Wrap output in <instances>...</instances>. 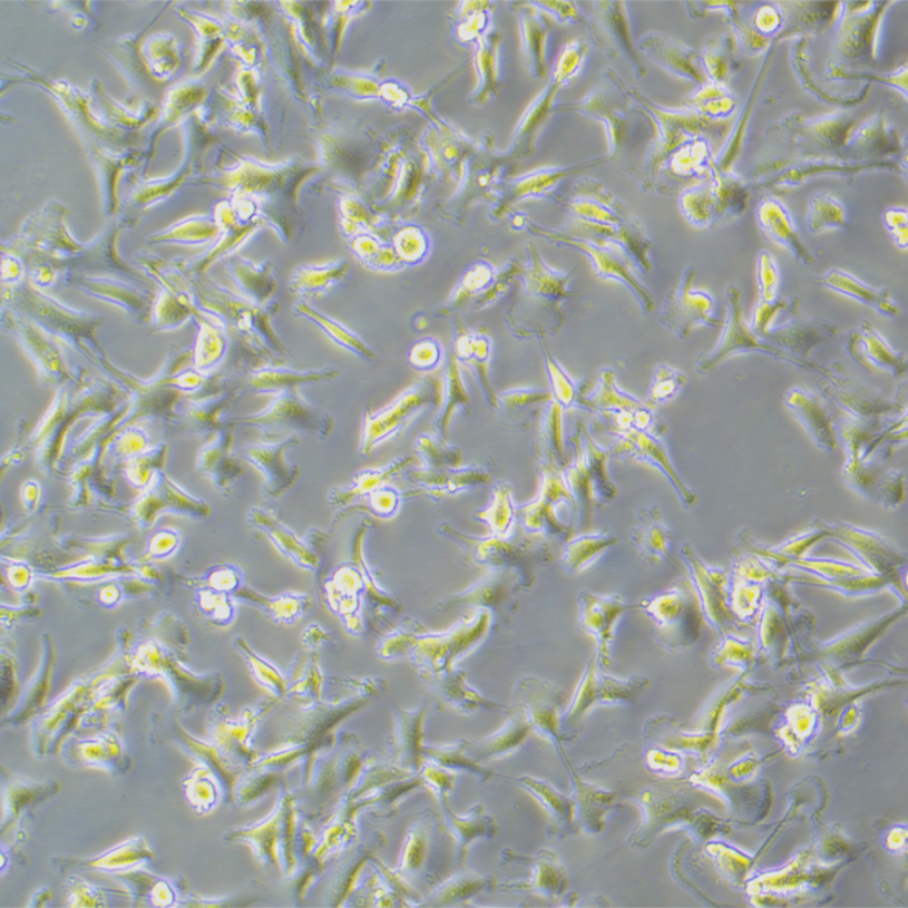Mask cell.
<instances>
[{"mask_svg":"<svg viewBox=\"0 0 908 908\" xmlns=\"http://www.w3.org/2000/svg\"><path fill=\"white\" fill-rule=\"evenodd\" d=\"M494 624L487 609L475 611L443 633H429L421 623L408 621L383 642L381 655L387 660L407 655L427 678L435 680L451 673L455 663L480 645Z\"/></svg>","mask_w":908,"mask_h":908,"instance_id":"1","label":"cell"},{"mask_svg":"<svg viewBox=\"0 0 908 908\" xmlns=\"http://www.w3.org/2000/svg\"><path fill=\"white\" fill-rule=\"evenodd\" d=\"M438 533L457 544L469 564L516 573L524 593L535 588L539 570L554 557L547 539L529 536L518 525L505 537L469 535L449 523H441Z\"/></svg>","mask_w":908,"mask_h":908,"instance_id":"2","label":"cell"},{"mask_svg":"<svg viewBox=\"0 0 908 908\" xmlns=\"http://www.w3.org/2000/svg\"><path fill=\"white\" fill-rule=\"evenodd\" d=\"M442 390V380L426 375L404 389L384 409L363 411L359 453L371 456L381 445L407 430L419 414L429 409H439Z\"/></svg>","mask_w":908,"mask_h":908,"instance_id":"3","label":"cell"},{"mask_svg":"<svg viewBox=\"0 0 908 908\" xmlns=\"http://www.w3.org/2000/svg\"><path fill=\"white\" fill-rule=\"evenodd\" d=\"M539 471L538 496L516 509L518 526L529 536L567 540L575 536L576 526L562 519V510L566 508L575 524L576 500L568 490L562 469L539 465Z\"/></svg>","mask_w":908,"mask_h":908,"instance_id":"4","label":"cell"},{"mask_svg":"<svg viewBox=\"0 0 908 908\" xmlns=\"http://www.w3.org/2000/svg\"><path fill=\"white\" fill-rule=\"evenodd\" d=\"M726 319L723 324L719 343L709 353H703L697 358L696 370L700 373H710L717 369L721 363L733 355L759 353L773 359L785 361L790 365L812 371L806 363L795 360L780 349L761 340L744 320L742 291L736 285H730L725 290Z\"/></svg>","mask_w":908,"mask_h":908,"instance_id":"5","label":"cell"},{"mask_svg":"<svg viewBox=\"0 0 908 908\" xmlns=\"http://www.w3.org/2000/svg\"><path fill=\"white\" fill-rule=\"evenodd\" d=\"M236 422L264 431L302 432L320 440H328L336 427L329 412L303 397L301 388L275 394L267 409L236 419Z\"/></svg>","mask_w":908,"mask_h":908,"instance_id":"6","label":"cell"},{"mask_svg":"<svg viewBox=\"0 0 908 908\" xmlns=\"http://www.w3.org/2000/svg\"><path fill=\"white\" fill-rule=\"evenodd\" d=\"M529 258L530 263L526 269L520 265L519 272V275L524 277L525 282L524 300H521V303L516 306L515 310L508 311V313L510 312L508 323L510 328H512L518 324L528 312L533 313L530 318L540 312L543 315L551 318L553 323L557 328H560V324L564 323L562 304L564 303V299L568 296L567 285L569 283V275L549 267V265L540 258L537 250L533 245H529Z\"/></svg>","mask_w":908,"mask_h":908,"instance_id":"7","label":"cell"},{"mask_svg":"<svg viewBox=\"0 0 908 908\" xmlns=\"http://www.w3.org/2000/svg\"><path fill=\"white\" fill-rule=\"evenodd\" d=\"M695 270L684 271L678 286L665 297L660 321L680 340H686L701 326L720 329L723 323L716 316V300L709 291L694 289Z\"/></svg>","mask_w":908,"mask_h":908,"instance_id":"8","label":"cell"},{"mask_svg":"<svg viewBox=\"0 0 908 908\" xmlns=\"http://www.w3.org/2000/svg\"><path fill=\"white\" fill-rule=\"evenodd\" d=\"M530 228L541 236L549 237L553 242L582 250L592 258L597 275L605 279V281L622 283L632 291L642 311L646 314L653 312L655 306L654 297L651 291L637 281L632 270L634 263L627 257L622 247L609 243H594L583 240V237L545 231L537 226Z\"/></svg>","mask_w":908,"mask_h":908,"instance_id":"9","label":"cell"},{"mask_svg":"<svg viewBox=\"0 0 908 908\" xmlns=\"http://www.w3.org/2000/svg\"><path fill=\"white\" fill-rule=\"evenodd\" d=\"M523 592L520 578L510 570H490L487 576L475 582L463 592L443 598L437 605L440 612L460 607H475L492 613L497 619L508 622L518 609V596Z\"/></svg>","mask_w":908,"mask_h":908,"instance_id":"10","label":"cell"},{"mask_svg":"<svg viewBox=\"0 0 908 908\" xmlns=\"http://www.w3.org/2000/svg\"><path fill=\"white\" fill-rule=\"evenodd\" d=\"M823 377H826L821 384L823 396L850 417L878 419L886 414L901 413L905 409L901 400L890 399L876 388L861 383L851 377L840 362L828 368Z\"/></svg>","mask_w":908,"mask_h":908,"instance_id":"11","label":"cell"},{"mask_svg":"<svg viewBox=\"0 0 908 908\" xmlns=\"http://www.w3.org/2000/svg\"><path fill=\"white\" fill-rule=\"evenodd\" d=\"M578 625L583 633L595 638L598 666L603 670L611 665V653L616 636V627L627 612L638 609L628 605L617 594L599 595L582 590L577 598Z\"/></svg>","mask_w":908,"mask_h":908,"instance_id":"12","label":"cell"},{"mask_svg":"<svg viewBox=\"0 0 908 908\" xmlns=\"http://www.w3.org/2000/svg\"><path fill=\"white\" fill-rule=\"evenodd\" d=\"M838 333V328L829 321L802 319L799 312H794L788 323L768 329L762 340L806 363L816 373L826 375L828 368L810 359V352L818 344L834 340Z\"/></svg>","mask_w":908,"mask_h":908,"instance_id":"13","label":"cell"},{"mask_svg":"<svg viewBox=\"0 0 908 908\" xmlns=\"http://www.w3.org/2000/svg\"><path fill=\"white\" fill-rule=\"evenodd\" d=\"M403 478L413 490L403 498L424 497L441 500L458 496L491 482V473L477 466L430 470L422 467L404 470Z\"/></svg>","mask_w":908,"mask_h":908,"instance_id":"14","label":"cell"},{"mask_svg":"<svg viewBox=\"0 0 908 908\" xmlns=\"http://www.w3.org/2000/svg\"><path fill=\"white\" fill-rule=\"evenodd\" d=\"M644 684V681L632 677L627 680L609 676L604 673L593 658L578 683L575 695L567 710L568 722L580 719L585 712L596 705H609L632 697Z\"/></svg>","mask_w":908,"mask_h":908,"instance_id":"15","label":"cell"},{"mask_svg":"<svg viewBox=\"0 0 908 908\" xmlns=\"http://www.w3.org/2000/svg\"><path fill=\"white\" fill-rule=\"evenodd\" d=\"M300 443L296 435L274 442L251 445L245 457L263 475L264 492L277 499L291 490L301 478L302 469L290 463L286 453Z\"/></svg>","mask_w":908,"mask_h":908,"instance_id":"16","label":"cell"},{"mask_svg":"<svg viewBox=\"0 0 908 908\" xmlns=\"http://www.w3.org/2000/svg\"><path fill=\"white\" fill-rule=\"evenodd\" d=\"M847 353L866 371H886L896 379L907 372L906 355L894 349L868 320L851 331L847 340Z\"/></svg>","mask_w":908,"mask_h":908,"instance_id":"17","label":"cell"},{"mask_svg":"<svg viewBox=\"0 0 908 908\" xmlns=\"http://www.w3.org/2000/svg\"><path fill=\"white\" fill-rule=\"evenodd\" d=\"M612 457H624L638 460L660 469L670 482L675 487L682 501L691 505L694 501L693 494L683 484L676 472L672 460H670L664 443L658 436L652 432L628 430L618 437L616 443L611 447Z\"/></svg>","mask_w":908,"mask_h":908,"instance_id":"18","label":"cell"},{"mask_svg":"<svg viewBox=\"0 0 908 908\" xmlns=\"http://www.w3.org/2000/svg\"><path fill=\"white\" fill-rule=\"evenodd\" d=\"M564 693L554 684L537 677H524L515 691V704L521 706L534 729L553 739L558 738L557 712Z\"/></svg>","mask_w":908,"mask_h":908,"instance_id":"19","label":"cell"},{"mask_svg":"<svg viewBox=\"0 0 908 908\" xmlns=\"http://www.w3.org/2000/svg\"><path fill=\"white\" fill-rule=\"evenodd\" d=\"M818 284L829 289L838 295L857 301L879 315L896 319L901 315V306L894 300L891 291L883 287H876L865 283L849 272L832 269L818 279Z\"/></svg>","mask_w":908,"mask_h":908,"instance_id":"20","label":"cell"},{"mask_svg":"<svg viewBox=\"0 0 908 908\" xmlns=\"http://www.w3.org/2000/svg\"><path fill=\"white\" fill-rule=\"evenodd\" d=\"M756 221L762 232L772 242L784 247L799 262L810 265L814 262L788 209L779 199L767 197L756 209Z\"/></svg>","mask_w":908,"mask_h":908,"instance_id":"21","label":"cell"},{"mask_svg":"<svg viewBox=\"0 0 908 908\" xmlns=\"http://www.w3.org/2000/svg\"><path fill=\"white\" fill-rule=\"evenodd\" d=\"M787 408L799 419L810 438L821 450H837V439L832 419L821 400L801 387L791 388L784 399Z\"/></svg>","mask_w":908,"mask_h":908,"instance_id":"22","label":"cell"},{"mask_svg":"<svg viewBox=\"0 0 908 908\" xmlns=\"http://www.w3.org/2000/svg\"><path fill=\"white\" fill-rule=\"evenodd\" d=\"M455 358L459 363H465L475 377H477L487 403L497 409V393L490 382V360L492 354V342L488 334L481 331H472L458 324L455 338Z\"/></svg>","mask_w":908,"mask_h":908,"instance_id":"23","label":"cell"},{"mask_svg":"<svg viewBox=\"0 0 908 908\" xmlns=\"http://www.w3.org/2000/svg\"><path fill=\"white\" fill-rule=\"evenodd\" d=\"M412 457H399L382 468L365 469L357 472L351 484L334 487L329 494V506L333 509H346L358 501L368 499L374 491L388 485L391 479L413 465Z\"/></svg>","mask_w":908,"mask_h":908,"instance_id":"24","label":"cell"},{"mask_svg":"<svg viewBox=\"0 0 908 908\" xmlns=\"http://www.w3.org/2000/svg\"><path fill=\"white\" fill-rule=\"evenodd\" d=\"M248 521L267 535L279 551L293 564L304 570L313 573L319 570L321 560L311 545L304 543L292 529L279 521L273 514L254 509L248 514Z\"/></svg>","mask_w":908,"mask_h":908,"instance_id":"25","label":"cell"},{"mask_svg":"<svg viewBox=\"0 0 908 908\" xmlns=\"http://www.w3.org/2000/svg\"><path fill=\"white\" fill-rule=\"evenodd\" d=\"M336 368L296 370L282 367H264L250 375L248 384L258 394H279L303 385L324 384L338 380Z\"/></svg>","mask_w":908,"mask_h":908,"instance_id":"26","label":"cell"},{"mask_svg":"<svg viewBox=\"0 0 908 908\" xmlns=\"http://www.w3.org/2000/svg\"><path fill=\"white\" fill-rule=\"evenodd\" d=\"M632 543L639 557L648 565L670 560L672 533L664 525L658 508L641 509L632 530Z\"/></svg>","mask_w":908,"mask_h":908,"instance_id":"27","label":"cell"},{"mask_svg":"<svg viewBox=\"0 0 908 908\" xmlns=\"http://www.w3.org/2000/svg\"><path fill=\"white\" fill-rule=\"evenodd\" d=\"M293 313L301 319L309 320L331 342L343 348L345 352L363 361L373 362L377 360L373 349L357 332L342 324L341 321L316 310L311 303L306 301L297 302L293 305Z\"/></svg>","mask_w":908,"mask_h":908,"instance_id":"28","label":"cell"},{"mask_svg":"<svg viewBox=\"0 0 908 908\" xmlns=\"http://www.w3.org/2000/svg\"><path fill=\"white\" fill-rule=\"evenodd\" d=\"M642 49L651 56L652 60L668 69L670 72L704 84L705 78L695 64L696 53L689 47L680 45L678 41L661 35H652L642 40Z\"/></svg>","mask_w":908,"mask_h":908,"instance_id":"29","label":"cell"},{"mask_svg":"<svg viewBox=\"0 0 908 908\" xmlns=\"http://www.w3.org/2000/svg\"><path fill=\"white\" fill-rule=\"evenodd\" d=\"M617 543V537L608 530H598V533L588 530V533L572 536L566 540L562 554V567L568 575H579Z\"/></svg>","mask_w":908,"mask_h":908,"instance_id":"30","label":"cell"},{"mask_svg":"<svg viewBox=\"0 0 908 908\" xmlns=\"http://www.w3.org/2000/svg\"><path fill=\"white\" fill-rule=\"evenodd\" d=\"M565 412L562 404L554 400L544 411L538 435L539 465L553 466L562 470L567 467Z\"/></svg>","mask_w":908,"mask_h":908,"instance_id":"31","label":"cell"},{"mask_svg":"<svg viewBox=\"0 0 908 908\" xmlns=\"http://www.w3.org/2000/svg\"><path fill=\"white\" fill-rule=\"evenodd\" d=\"M680 207L684 218L695 228H711L720 219H724L716 182L684 191L680 198Z\"/></svg>","mask_w":908,"mask_h":908,"instance_id":"32","label":"cell"},{"mask_svg":"<svg viewBox=\"0 0 908 908\" xmlns=\"http://www.w3.org/2000/svg\"><path fill=\"white\" fill-rule=\"evenodd\" d=\"M442 381V401L432 426H435L436 436L447 440L453 417L458 411L467 410L470 404V397L463 381L462 371H460V363L455 355L446 368Z\"/></svg>","mask_w":908,"mask_h":908,"instance_id":"33","label":"cell"},{"mask_svg":"<svg viewBox=\"0 0 908 908\" xmlns=\"http://www.w3.org/2000/svg\"><path fill=\"white\" fill-rule=\"evenodd\" d=\"M514 488L505 481H498L492 487L490 505L482 510L473 512V519L482 523L490 529V535L509 536L518 525L516 519Z\"/></svg>","mask_w":908,"mask_h":908,"instance_id":"34","label":"cell"},{"mask_svg":"<svg viewBox=\"0 0 908 908\" xmlns=\"http://www.w3.org/2000/svg\"><path fill=\"white\" fill-rule=\"evenodd\" d=\"M325 586L330 608L341 616L352 617V621L359 619L357 617L360 606L359 594L367 588L363 573L354 567L343 566L334 572L333 578Z\"/></svg>","mask_w":908,"mask_h":908,"instance_id":"35","label":"cell"},{"mask_svg":"<svg viewBox=\"0 0 908 908\" xmlns=\"http://www.w3.org/2000/svg\"><path fill=\"white\" fill-rule=\"evenodd\" d=\"M582 400H584V404L588 410L596 413L637 410L647 404L618 387L616 373L611 369H604L599 372V382L596 390L592 394L583 397Z\"/></svg>","mask_w":908,"mask_h":908,"instance_id":"36","label":"cell"},{"mask_svg":"<svg viewBox=\"0 0 908 908\" xmlns=\"http://www.w3.org/2000/svg\"><path fill=\"white\" fill-rule=\"evenodd\" d=\"M496 272L486 263L475 265L460 281L459 285L437 310L438 316H450L463 306L473 303L495 281Z\"/></svg>","mask_w":908,"mask_h":908,"instance_id":"37","label":"cell"},{"mask_svg":"<svg viewBox=\"0 0 908 908\" xmlns=\"http://www.w3.org/2000/svg\"><path fill=\"white\" fill-rule=\"evenodd\" d=\"M847 225V208L833 194L822 192L810 197L807 208V228L810 233L842 230Z\"/></svg>","mask_w":908,"mask_h":908,"instance_id":"38","label":"cell"},{"mask_svg":"<svg viewBox=\"0 0 908 908\" xmlns=\"http://www.w3.org/2000/svg\"><path fill=\"white\" fill-rule=\"evenodd\" d=\"M344 264H330L324 267H304L293 274L290 289L302 299H318L336 286L344 275Z\"/></svg>","mask_w":908,"mask_h":908,"instance_id":"39","label":"cell"},{"mask_svg":"<svg viewBox=\"0 0 908 908\" xmlns=\"http://www.w3.org/2000/svg\"><path fill=\"white\" fill-rule=\"evenodd\" d=\"M237 597L253 601L254 604L261 605L276 623L286 625L297 623L312 609V599L304 594L289 593L270 598L251 590H243Z\"/></svg>","mask_w":908,"mask_h":908,"instance_id":"40","label":"cell"},{"mask_svg":"<svg viewBox=\"0 0 908 908\" xmlns=\"http://www.w3.org/2000/svg\"><path fill=\"white\" fill-rule=\"evenodd\" d=\"M510 710L514 714L505 729L496 735L482 740L477 751H475L480 759L499 756L501 753L509 752L520 745L529 732L534 730L533 723H530L526 711L521 706L515 704Z\"/></svg>","mask_w":908,"mask_h":908,"instance_id":"41","label":"cell"},{"mask_svg":"<svg viewBox=\"0 0 908 908\" xmlns=\"http://www.w3.org/2000/svg\"><path fill=\"white\" fill-rule=\"evenodd\" d=\"M231 446L232 437L225 432L209 446L206 455V469L223 491L230 490L233 482L244 472L241 463L234 458Z\"/></svg>","mask_w":908,"mask_h":908,"instance_id":"42","label":"cell"},{"mask_svg":"<svg viewBox=\"0 0 908 908\" xmlns=\"http://www.w3.org/2000/svg\"><path fill=\"white\" fill-rule=\"evenodd\" d=\"M413 450L421 458L422 468L441 470L462 467V451L438 436H419L414 441Z\"/></svg>","mask_w":908,"mask_h":908,"instance_id":"43","label":"cell"},{"mask_svg":"<svg viewBox=\"0 0 908 908\" xmlns=\"http://www.w3.org/2000/svg\"><path fill=\"white\" fill-rule=\"evenodd\" d=\"M878 19L879 11L871 16V12H861V10L846 18L841 28L840 50L856 56L862 49L868 48L866 45H871L873 28Z\"/></svg>","mask_w":908,"mask_h":908,"instance_id":"44","label":"cell"},{"mask_svg":"<svg viewBox=\"0 0 908 908\" xmlns=\"http://www.w3.org/2000/svg\"><path fill=\"white\" fill-rule=\"evenodd\" d=\"M519 781L527 790L534 792L533 794H535L545 809H547L550 817L556 819L555 823L558 829L566 827L568 830L572 827L575 810H573V802L569 799L556 792L548 782L530 778H524Z\"/></svg>","mask_w":908,"mask_h":908,"instance_id":"45","label":"cell"},{"mask_svg":"<svg viewBox=\"0 0 908 908\" xmlns=\"http://www.w3.org/2000/svg\"><path fill=\"white\" fill-rule=\"evenodd\" d=\"M687 382L686 373L662 363L654 370L646 403L653 409L674 400Z\"/></svg>","mask_w":908,"mask_h":908,"instance_id":"46","label":"cell"},{"mask_svg":"<svg viewBox=\"0 0 908 908\" xmlns=\"http://www.w3.org/2000/svg\"><path fill=\"white\" fill-rule=\"evenodd\" d=\"M693 105L700 109L701 116L712 118L729 117L735 107L732 95L726 92L723 84H704L702 90L693 97Z\"/></svg>","mask_w":908,"mask_h":908,"instance_id":"47","label":"cell"},{"mask_svg":"<svg viewBox=\"0 0 908 908\" xmlns=\"http://www.w3.org/2000/svg\"><path fill=\"white\" fill-rule=\"evenodd\" d=\"M545 365H547L550 379L553 400L560 403L566 411L575 407L577 400L583 399L579 396L578 384L549 353H545Z\"/></svg>","mask_w":908,"mask_h":908,"instance_id":"48","label":"cell"},{"mask_svg":"<svg viewBox=\"0 0 908 908\" xmlns=\"http://www.w3.org/2000/svg\"><path fill=\"white\" fill-rule=\"evenodd\" d=\"M538 12L535 10L527 11L523 16V30L525 40V51L530 66H533L538 76L541 78L544 75V58L543 48L545 39V25L543 19H538Z\"/></svg>","mask_w":908,"mask_h":908,"instance_id":"49","label":"cell"},{"mask_svg":"<svg viewBox=\"0 0 908 908\" xmlns=\"http://www.w3.org/2000/svg\"><path fill=\"white\" fill-rule=\"evenodd\" d=\"M149 849L146 841L135 840L127 844H123L109 853L95 860L92 866L97 869L106 870H121L128 869V866L136 865L149 857Z\"/></svg>","mask_w":908,"mask_h":908,"instance_id":"50","label":"cell"},{"mask_svg":"<svg viewBox=\"0 0 908 908\" xmlns=\"http://www.w3.org/2000/svg\"><path fill=\"white\" fill-rule=\"evenodd\" d=\"M756 270L760 295L759 302L767 304L777 302L780 299L779 289L781 281L777 260L768 253V251L763 250L759 254Z\"/></svg>","mask_w":908,"mask_h":908,"instance_id":"51","label":"cell"},{"mask_svg":"<svg viewBox=\"0 0 908 908\" xmlns=\"http://www.w3.org/2000/svg\"><path fill=\"white\" fill-rule=\"evenodd\" d=\"M553 400L550 390L534 388H518L505 391L497 396L496 410H524L533 404L550 402Z\"/></svg>","mask_w":908,"mask_h":908,"instance_id":"52","label":"cell"},{"mask_svg":"<svg viewBox=\"0 0 908 908\" xmlns=\"http://www.w3.org/2000/svg\"><path fill=\"white\" fill-rule=\"evenodd\" d=\"M799 304V300L788 301L782 299H779L774 303L768 304L759 302L756 309L753 310L751 323L749 325L751 330L762 340L764 333L773 325V321L780 312H798Z\"/></svg>","mask_w":908,"mask_h":908,"instance_id":"53","label":"cell"},{"mask_svg":"<svg viewBox=\"0 0 908 908\" xmlns=\"http://www.w3.org/2000/svg\"><path fill=\"white\" fill-rule=\"evenodd\" d=\"M236 646L246 656V660L251 668H253L254 675L261 682V684H263L264 687L272 690L274 693L284 692V690L286 689L285 680L273 665L263 661L261 656L256 655V653L251 651L244 644L243 639H237Z\"/></svg>","mask_w":908,"mask_h":908,"instance_id":"54","label":"cell"},{"mask_svg":"<svg viewBox=\"0 0 908 908\" xmlns=\"http://www.w3.org/2000/svg\"><path fill=\"white\" fill-rule=\"evenodd\" d=\"M442 359V345L432 338L419 340L411 345L408 353L410 365L417 371H435Z\"/></svg>","mask_w":908,"mask_h":908,"instance_id":"55","label":"cell"},{"mask_svg":"<svg viewBox=\"0 0 908 908\" xmlns=\"http://www.w3.org/2000/svg\"><path fill=\"white\" fill-rule=\"evenodd\" d=\"M709 148L704 141H694L682 147L673 157V170L678 175H692L707 162Z\"/></svg>","mask_w":908,"mask_h":908,"instance_id":"56","label":"cell"},{"mask_svg":"<svg viewBox=\"0 0 908 908\" xmlns=\"http://www.w3.org/2000/svg\"><path fill=\"white\" fill-rule=\"evenodd\" d=\"M564 175L566 172L563 170H545L518 179L512 188L514 199L540 194L549 189Z\"/></svg>","mask_w":908,"mask_h":908,"instance_id":"57","label":"cell"},{"mask_svg":"<svg viewBox=\"0 0 908 908\" xmlns=\"http://www.w3.org/2000/svg\"><path fill=\"white\" fill-rule=\"evenodd\" d=\"M403 496L397 488L385 485L368 498V507L372 514L381 519H390L397 514Z\"/></svg>","mask_w":908,"mask_h":908,"instance_id":"58","label":"cell"},{"mask_svg":"<svg viewBox=\"0 0 908 908\" xmlns=\"http://www.w3.org/2000/svg\"><path fill=\"white\" fill-rule=\"evenodd\" d=\"M885 227L896 245L906 251L908 246L907 208L901 206L889 207L882 216Z\"/></svg>","mask_w":908,"mask_h":908,"instance_id":"59","label":"cell"},{"mask_svg":"<svg viewBox=\"0 0 908 908\" xmlns=\"http://www.w3.org/2000/svg\"><path fill=\"white\" fill-rule=\"evenodd\" d=\"M703 59L706 74L711 78L712 82L722 84L726 74H729L730 67L729 53H726V49L722 41H717V43L709 47Z\"/></svg>","mask_w":908,"mask_h":908,"instance_id":"60","label":"cell"},{"mask_svg":"<svg viewBox=\"0 0 908 908\" xmlns=\"http://www.w3.org/2000/svg\"><path fill=\"white\" fill-rule=\"evenodd\" d=\"M584 47L578 41H573L562 55L560 60L556 65L555 80L556 86H560L563 81L572 78L576 74L583 59Z\"/></svg>","mask_w":908,"mask_h":908,"instance_id":"61","label":"cell"},{"mask_svg":"<svg viewBox=\"0 0 908 908\" xmlns=\"http://www.w3.org/2000/svg\"><path fill=\"white\" fill-rule=\"evenodd\" d=\"M402 256L410 262L421 260L427 253V242L424 236L418 232H411L401 244Z\"/></svg>","mask_w":908,"mask_h":908,"instance_id":"62","label":"cell"},{"mask_svg":"<svg viewBox=\"0 0 908 908\" xmlns=\"http://www.w3.org/2000/svg\"><path fill=\"white\" fill-rule=\"evenodd\" d=\"M754 25L762 33H772L780 25V16L774 8L763 7L758 11Z\"/></svg>","mask_w":908,"mask_h":908,"instance_id":"63","label":"cell"},{"mask_svg":"<svg viewBox=\"0 0 908 908\" xmlns=\"http://www.w3.org/2000/svg\"><path fill=\"white\" fill-rule=\"evenodd\" d=\"M359 253H361L362 255L371 253V255L367 256L368 260H371L374 256L372 254H377V246L374 244H372V243L370 244L368 242H362L361 245H359ZM396 263H397V261H396L393 255L384 253L380 257L377 256L373 260V263H371V264L375 265V267L388 270V269H393Z\"/></svg>","mask_w":908,"mask_h":908,"instance_id":"64","label":"cell"}]
</instances>
